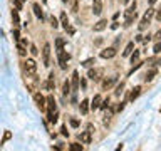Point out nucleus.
<instances>
[{
	"label": "nucleus",
	"mask_w": 161,
	"mask_h": 151,
	"mask_svg": "<svg viewBox=\"0 0 161 151\" xmlns=\"http://www.w3.org/2000/svg\"><path fill=\"white\" fill-rule=\"evenodd\" d=\"M136 7H138V3L133 2L129 7L126 9V12H124V25H131L136 17Z\"/></svg>",
	"instance_id": "1"
},
{
	"label": "nucleus",
	"mask_w": 161,
	"mask_h": 151,
	"mask_svg": "<svg viewBox=\"0 0 161 151\" xmlns=\"http://www.w3.org/2000/svg\"><path fill=\"white\" fill-rule=\"evenodd\" d=\"M156 14V9H153V7H149L148 9V12L143 15V19H141V22H139V30H144L146 27L149 25V22H151V19H153V15Z\"/></svg>",
	"instance_id": "2"
},
{
	"label": "nucleus",
	"mask_w": 161,
	"mask_h": 151,
	"mask_svg": "<svg viewBox=\"0 0 161 151\" xmlns=\"http://www.w3.org/2000/svg\"><path fill=\"white\" fill-rule=\"evenodd\" d=\"M42 62L45 67L51 66V44H44L42 47Z\"/></svg>",
	"instance_id": "3"
},
{
	"label": "nucleus",
	"mask_w": 161,
	"mask_h": 151,
	"mask_svg": "<svg viewBox=\"0 0 161 151\" xmlns=\"http://www.w3.org/2000/svg\"><path fill=\"white\" fill-rule=\"evenodd\" d=\"M24 71H25V74H35L37 72V64H35V60L27 59L25 62H24Z\"/></svg>",
	"instance_id": "4"
},
{
	"label": "nucleus",
	"mask_w": 161,
	"mask_h": 151,
	"mask_svg": "<svg viewBox=\"0 0 161 151\" xmlns=\"http://www.w3.org/2000/svg\"><path fill=\"white\" fill-rule=\"evenodd\" d=\"M34 101H35V104H37V107L40 111L45 109V106H47V98H44L40 92H35L34 94Z\"/></svg>",
	"instance_id": "5"
},
{
	"label": "nucleus",
	"mask_w": 161,
	"mask_h": 151,
	"mask_svg": "<svg viewBox=\"0 0 161 151\" xmlns=\"http://www.w3.org/2000/svg\"><path fill=\"white\" fill-rule=\"evenodd\" d=\"M25 86H27V89H29L30 92L35 91V87H37V79H35V74H27V77H25Z\"/></svg>",
	"instance_id": "6"
},
{
	"label": "nucleus",
	"mask_w": 161,
	"mask_h": 151,
	"mask_svg": "<svg viewBox=\"0 0 161 151\" xmlns=\"http://www.w3.org/2000/svg\"><path fill=\"white\" fill-rule=\"evenodd\" d=\"M57 54H59V64H60V69H67V62H69L71 56L66 52V50H60V52H57Z\"/></svg>",
	"instance_id": "7"
},
{
	"label": "nucleus",
	"mask_w": 161,
	"mask_h": 151,
	"mask_svg": "<svg viewBox=\"0 0 161 151\" xmlns=\"http://www.w3.org/2000/svg\"><path fill=\"white\" fill-rule=\"evenodd\" d=\"M57 113V106H56V99L54 96H47V116Z\"/></svg>",
	"instance_id": "8"
},
{
	"label": "nucleus",
	"mask_w": 161,
	"mask_h": 151,
	"mask_svg": "<svg viewBox=\"0 0 161 151\" xmlns=\"http://www.w3.org/2000/svg\"><path fill=\"white\" fill-rule=\"evenodd\" d=\"M101 76H102V69H91L87 72V77L91 79V81H94V82L101 81Z\"/></svg>",
	"instance_id": "9"
},
{
	"label": "nucleus",
	"mask_w": 161,
	"mask_h": 151,
	"mask_svg": "<svg viewBox=\"0 0 161 151\" xmlns=\"http://www.w3.org/2000/svg\"><path fill=\"white\" fill-rule=\"evenodd\" d=\"M79 139L81 143H84V145H89V143L92 141V131L89 129V131H82L79 134Z\"/></svg>",
	"instance_id": "10"
},
{
	"label": "nucleus",
	"mask_w": 161,
	"mask_h": 151,
	"mask_svg": "<svg viewBox=\"0 0 161 151\" xmlns=\"http://www.w3.org/2000/svg\"><path fill=\"white\" fill-rule=\"evenodd\" d=\"M114 56H116V49L114 47H107V49L101 50V57L102 59H113Z\"/></svg>",
	"instance_id": "11"
},
{
	"label": "nucleus",
	"mask_w": 161,
	"mask_h": 151,
	"mask_svg": "<svg viewBox=\"0 0 161 151\" xmlns=\"http://www.w3.org/2000/svg\"><path fill=\"white\" fill-rule=\"evenodd\" d=\"M101 12H102V0H92V14L101 15Z\"/></svg>",
	"instance_id": "12"
},
{
	"label": "nucleus",
	"mask_w": 161,
	"mask_h": 151,
	"mask_svg": "<svg viewBox=\"0 0 161 151\" xmlns=\"http://www.w3.org/2000/svg\"><path fill=\"white\" fill-rule=\"evenodd\" d=\"M102 101H104V99H102L101 96L96 94L94 98H92V101H91V109H92V111L99 109V107H101V104H102Z\"/></svg>",
	"instance_id": "13"
},
{
	"label": "nucleus",
	"mask_w": 161,
	"mask_h": 151,
	"mask_svg": "<svg viewBox=\"0 0 161 151\" xmlns=\"http://www.w3.org/2000/svg\"><path fill=\"white\" fill-rule=\"evenodd\" d=\"M60 24H62V27L66 29V30H69V34H72V29H71V25H69V19H67V15H66V12H62L60 14Z\"/></svg>",
	"instance_id": "14"
},
{
	"label": "nucleus",
	"mask_w": 161,
	"mask_h": 151,
	"mask_svg": "<svg viewBox=\"0 0 161 151\" xmlns=\"http://www.w3.org/2000/svg\"><path fill=\"white\" fill-rule=\"evenodd\" d=\"M114 82H116V77H109V79H104V81L101 82V87L102 91H107V89H111L114 86Z\"/></svg>",
	"instance_id": "15"
},
{
	"label": "nucleus",
	"mask_w": 161,
	"mask_h": 151,
	"mask_svg": "<svg viewBox=\"0 0 161 151\" xmlns=\"http://www.w3.org/2000/svg\"><path fill=\"white\" fill-rule=\"evenodd\" d=\"M32 9H34V14H35V17H37V19L44 20V12H42V7L39 5V3H34V5H32Z\"/></svg>",
	"instance_id": "16"
},
{
	"label": "nucleus",
	"mask_w": 161,
	"mask_h": 151,
	"mask_svg": "<svg viewBox=\"0 0 161 151\" xmlns=\"http://www.w3.org/2000/svg\"><path fill=\"white\" fill-rule=\"evenodd\" d=\"M106 27H107V20H99V22H96V25L92 27V30L94 32H102Z\"/></svg>",
	"instance_id": "17"
},
{
	"label": "nucleus",
	"mask_w": 161,
	"mask_h": 151,
	"mask_svg": "<svg viewBox=\"0 0 161 151\" xmlns=\"http://www.w3.org/2000/svg\"><path fill=\"white\" fill-rule=\"evenodd\" d=\"M17 49H19L20 56H27V41H19L17 44Z\"/></svg>",
	"instance_id": "18"
},
{
	"label": "nucleus",
	"mask_w": 161,
	"mask_h": 151,
	"mask_svg": "<svg viewBox=\"0 0 161 151\" xmlns=\"http://www.w3.org/2000/svg\"><path fill=\"white\" fill-rule=\"evenodd\" d=\"M139 94H141V87L139 86H136V87L131 91V94H129V101H136L139 98Z\"/></svg>",
	"instance_id": "19"
},
{
	"label": "nucleus",
	"mask_w": 161,
	"mask_h": 151,
	"mask_svg": "<svg viewBox=\"0 0 161 151\" xmlns=\"http://www.w3.org/2000/svg\"><path fill=\"white\" fill-rule=\"evenodd\" d=\"M72 89L74 91L79 89V74H77V71H74L72 72Z\"/></svg>",
	"instance_id": "20"
},
{
	"label": "nucleus",
	"mask_w": 161,
	"mask_h": 151,
	"mask_svg": "<svg viewBox=\"0 0 161 151\" xmlns=\"http://www.w3.org/2000/svg\"><path fill=\"white\" fill-rule=\"evenodd\" d=\"M89 107H91V103H89L87 99H84V101L81 103V113H82V114H87V113H89Z\"/></svg>",
	"instance_id": "21"
},
{
	"label": "nucleus",
	"mask_w": 161,
	"mask_h": 151,
	"mask_svg": "<svg viewBox=\"0 0 161 151\" xmlns=\"http://www.w3.org/2000/svg\"><path fill=\"white\" fill-rule=\"evenodd\" d=\"M156 74H158V72H156V69H151L149 72H146V76H144V81H146V82H151L153 79L156 77Z\"/></svg>",
	"instance_id": "22"
},
{
	"label": "nucleus",
	"mask_w": 161,
	"mask_h": 151,
	"mask_svg": "<svg viewBox=\"0 0 161 151\" xmlns=\"http://www.w3.org/2000/svg\"><path fill=\"white\" fill-rule=\"evenodd\" d=\"M133 49H134V42H129V44L126 45V49H124L123 56L126 57V56H129V54H133Z\"/></svg>",
	"instance_id": "23"
},
{
	"label": "nucleus",
	"mask_w": 161,
	"mask_h": 151,
	"mask_svg": "<svg viewBox=\"0 0 161 151\" xmlns=\"http://www.w3.org/2000/svg\"><path fill=\"white\" fill-rule=\"evenodd\" d=\"M45 89L47 91H52L54 89V74L49 76V79H47V84H45Z\"/></svg>",
	"instance_id": "24"
},
{
	"label": "nucleus",
	"mask_w": 161,
	"mask_h": 151,
	"mask_svg": "<svg viewBox=\"0 0 161 151\" xmlns=\"http://www.w3.org/2000/svg\"><path fill=\"white\" fill-rule=\"evenodd\" d=\"M56 47H57V52L64 50V41L62 39H56Z\"/></svg>",
	"instance_id": "25"
},
{
	"label": "nucleus",
	"mask_w": 161,
	"mask_h": 151,
	"mask_svg": "<svg viewBox=\"0 0 161 151\" xmlns=\"http://www.w3.org/2000/svg\"><path fill=\"white\" fill-rule=\"evenodd\" d=\"M64 96H67V94H71V82L69 81H66L64 82Z\"/></svg>",
	"instance_id": "26"
},
{
	"label": "nucleus",
	"mask_w": 161,
	"mask_h": 151,
	"mask_svg": "<svg viewBox=\"0 0 161 151\" xmlns=\"http://www.w3.org/2000/svg\"><path fill=\"white\" fill-rule=\"evenodd\" d=\"M138 59H139V50H136V49H134V50H133V54H131V62H133V64H134V62H138Z\"/></svg>",
	"instance_id": "27"
},
{
	"label": "nucleus",
	"mask_w": 161,
	"mask_h": 151,
	"mask_svg": "<svg viewBox=\"0 0 161 151\" xmlns=\"http://www.w3.org/2000/svg\"><path fill=\"white\" fill-rule=\"evenodd\" d=\"M10 138H12V133H10V131H5V134H3V139L0 141V145H5V143L9 141Z\"/></svg>",
	"instance_id": "28"
},
{
	"label": "nucleus",
	"mask_w": 161,
	"mask_h": 151,
	"mask_svg": "<svg viewBox=\"0 0 161 151\" xmlns=\"http://www.w3.org/2000/svg\"><path fill=\"white\" fill-rule=\"evenodd\" d=\"M71 149L72 151H82L84 149V146L79 145V143H72V145H71Z\"/></svg>",
	"instance_id": "29"
},
{
	"label": "nucleus",
	"mask_w": 161,
	"mask_h": 151,
	"mask_svg": "<svg viewBox=\"0 0 161 151\" xmlns=\"http://www.w3.org/2000/svg\"><path fill=\"white\" fill-rule=\"evenodd\" d=\"M22 3H24V0H13V5H15V10H22Z\"/></svg>",
	"instance_id": "30"
},
{
	"label": "nucleus",
	"mask_w": 161,
	"mask_h": 151,
	"mask_svg": "<svg viewBox=\"0 0 161 151\" xmlns=\"http://www.w3.org/2000/svg\"><path fill=\"white\" fill-rule=\"evenodd\" d=\"M123 89H124V84L121 82V84L116 87V96H121V94H123Z\"/></svg>",
	"instance_id": "31"
},
{
	"label": "nucleus",
	"mask_w": 161,
	"mask_h": 151,
	"mask_svg": "<svg viewBox=\"0 0 161 151\" xmlns=\"http://www.w3.org/2000/svg\"><path fill=\"white\" fill-rule=\"evenodd\" d=\"M12 20H13V24L15 25H19V14H17V10L15 12H12Z\"/></svg>",
	"instance_id": "32"
},
{
	"label": "nucleus",
	"mask_w": 161,
	"mask_h": 151,
	"mask_svg": "<svg viewBox=\"0 0 161 151\" xmlns=\"http://www.w3.org/2000/svg\"><path fill=\"white\" fill-rule=\"evenodd\" d=\"M30 54H32V56H37V54H39V50H37V47H35L34 44L30 45Z\"/></svg>",
	"instance_id": "33"
},
{
	"label": "nucleus",
	"mask_w": 161,
	"mask_h": 151,
	"mask_svg": "<svg viewBox=\"0 0 161 151\" xmlns=\"http://www.w3.org/2000/svg\"><path fill=\"white\" fill-rule=\"evenodd\" d=\"M107 107H109V99H104L101 104V109H107Z\"/></svg>",
	"instance_id": "34"
},
{
	"label": "nucleus",
	"mask_w": 161,
	"mask_h": 151,
	"mask_svg": "<svg viewBox=\"0 0 161 151\" xmlns=\"http://www.w3.org/2000/svg\"><path fill=\"white\" fill-rule=\"evenodd\" d=\"M13 39H15L17 42L20 41V37H19V29H13Z\"/></svg>",
	"instance_id": "35"
},
{
	"label": "nucleus",
	"mask_w": 161,
	"mask_h": 151,
	"mask_svg": "<svg viewBox=\"0 0 161 151\" xmlns=\"http://www.w3.org/2000/svg\"><path fill=\"white\" fill-rule=\"evenodd\" d=\"M92 64H94V59H87L86 60L84 64H82V66H86V67H89V66H92Z\"/></svg>",
	"instance_id": "36"
},
{
	"label": "nucleus",
	"mask_w": 161,
	"mask_h": 151,
	"mask_svg": "<svg viewBox=\"0 0 161 151\" xmlns=\"http://www.w3.org/2000/svg\"><path fill=\"white\" fill-rule=\"evenodd\" d=\"M51 25H52L54 29H57V25H59V24H57V20L54 19V17H51Z\"/></svg>",
	"instance_id": "37"
},
{
	"label": "nucleus",
	"mask_w": 161,
	"mask_h": 151,
	"mask_svg": "<svg viewBox=\"0 0 161 151\" xmlns=\"http://www.w3.org/2000/svg\"><path fill=\"white\" fill-rule=\"evenodd\" d=\"M60 131H62V134H64V136H69V131H67L66 126H62V128H60Z\"/></svg>",
	"instance_id": "38"
},
{
	"label": "nucleus",
	"mask_w": 161,
	"mask_h": 151,
	"mask_svg": "<svg viewBox=\"0 0 161 151\" xmlns=\"http://www.w3.org/2000/svg\"><path fill=\"white\" fill-rule=\"evenodd\" d=\"M155 52L158 54V52H161V42H158V44L155 45Z\"/></svg>",
	"instance_id": "39"
},
{
	"label": "nucleus",
	"mask_w": 161,
	"mask_h": 151,
	"mask_svg": "<svg viewBox=\"0 0 161 151\" xmlns=\"http://www.w3.org/2000/svg\"><path fill=\"white\" fill-rule=\"evenodd\" d=\"M156 19H158L159 22H161V7H159L158 10H156Z\"/></svg>",
	"instance_id": "40"
},
{
	"label": "nucleus",
	"mask_w": 161,
	"mask_h": 151,
	"mask_svg": "<svg viewBox=\"0 0 161 151\" xmlns=\"http://www.w3.org/2000/svg\"><path fill=\"white\" fill-rule=\"evenodd\" d=\"M71 124H72L74 128H77V126H79V121L77 119H71Z\"/></svg>",
	"instance_id": "41"
},
{
	"label": "nucleus",
	"mask_w": 161,
	"mask_h": 151,
	"mask_svg": "<svg viewBox=\"0 0 161 151\" xmlns=\"http://www.w3.org/2000/svg\"><path fill=\"white\" fill-rule=\"evenodd\" d=\"M156 37H158V39H161V30L158 32V34H156Z\"/></svg>",
	"instance_id": "42"
},
{
	"label": "nucleus",
	"mask_w": 161,
	"mask_h": 151,
	"mask_svg": "<svg viewBox=\"0 0 161 151\" xmlns=\"http://www.w3.org/2000/svg\"><path fill=\"white\" fill-rule=\"evenodd\" d=\"M156 2V0H149V5H153V3H155Z\"/></svg>",
	"instance_id": "43"
},
{
	"label": "nucleus",
	"mask_w": 161,
	"mask_h": 151,
	"mask_svg": "<svg viewBox=\"0 0 161 151\" xmlns=\"http://www.w3.org/2000/svg\"><path fill=\"white\" fill-rule=\"evenodd\" d=\"M62 2H64V3H67V2H69V0H62Z\"/></svg>",
	"instance_id": "44"
}]
</instances>
